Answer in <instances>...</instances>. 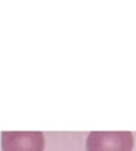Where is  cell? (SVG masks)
<instances>
[{"label":"cell","mask_w":136,"mask_h":151,"mask_svg":"<svg viewBox=\"0 0 136 151\" xmlns=\"http://www.w3.org/2000/svg\"><path fill=\"white\" fill-rule=\"evenodd\" d=\"M134 135L130 131H93L86 139V151H132Z\"/></svg>","instance_id":"obj_1"},{"label":"cell","mask_w":136,"mask_h":151,"mask_svg":"<svg viewBox=\"0 0 136 151\" xmlns=\"http://www.w3.org/2000/svg\"><path fill=\"white\" fill-rule=\"evenodd\" d=\"M45 139L40 131H4L1 151H44Z\"/></svg>","instance_id":"obj_2"}]
</instances>
